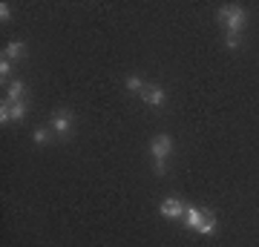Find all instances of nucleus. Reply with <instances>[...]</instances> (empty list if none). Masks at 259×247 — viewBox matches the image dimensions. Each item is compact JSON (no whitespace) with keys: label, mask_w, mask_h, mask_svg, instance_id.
Listing matches in <instances>:
<instances>
[{"label":"nucleus","mask_w":259,"mask_h":247,"mask_svg":"<svg viewBox=\"0 0 259 247\" xmlns=\"http://www.w3.org/2000/svg\"><path fill=\"white\" fill-rule=\"evenodd\" d=\"M219 23H222L228 32H233V35H242V29H245V23H248V15H245L242 6L228 3V6L219 9Z\"/></svg>","instance_id":"f257e3e1"},{"label":"nucleus","mask_w":259,"mask_h":247,"mask_svg":"<svg viewBox=\"0 0 259 247\" xmlns=\"http://www.w3.org/2000/svg\"><path fill=\"white\" fill-rule=\"evenodd\" d=\"M170 150H173V138L170 135H156L150 141V156H153V161H167Z\"/></svg>","instance_id":"f03ea898"},{"label":"nucleus","mask_w":259,"mask_h":247,"mask_svg":"<svg viewBox=\"0 0 259 247\" xmlns=\"http://www.w3.org/2000/svg\"><path fill=\"white\" fill-rule=\"evenodd\" d=\"M185 210H187L185 202H179V199H173V195L158 204V213H161V216H167V219H185Z\"/></svg>","instance_id":"7ed1b4c3"},{"label":"nucleus","mask_w":259,"mask_h":247,"mask_svg":"<svg viewBox=\"0 0 259 247\" xmlns=\"http://www.w3.org/2000/svg\"><path fill=\"white\" fill-rule=\"evenodd\" d=\"M72 124H75V118H72V112H66V110H61L52 118V132L55 135H61V138H66L69 132H72Z\"/></svg>","instance_id":"20e7f679"},{"label":"nucleus","mask_w":259,"mask_h":247,"mask_svg":"<svg viewBox=\"0 0 259 247\" xmlns=\"http://www.w3.org/2000/svg\"><path fill=\"white\" fill-rule=\"evenodd\" d=\"M141 98H144L150 107H161V104L167 101V92H164V86H158V83H147L144 92H141Z\"/></svg>","instance_id":"39448f33"},{"label":"nucleus","mask_w":259,"mask_h":247,"mask_svg":"<svg viewBox=\"0 0 259 247\" xmlns=\"http://www.w3.org/2000/svg\"><path fill=\"white\" fill-rule=\"evenodd\" d=\"M207 219V210H199V207H187L185 210V227H190V230H196V233H199V230H202V221Z\"/></svg>","instance_id":"423d86ee"},{"label":"nucleus","mask_w":259,"mask_h":247,"mask_svg":"<svg viewBox=\"0 0 259 247\" xmlns=\"http://www.w3.org/2000/svg\"><path fill=\"white\" fill-rule=\"evenodd\" d=\"M26 101V83L23 81H12L6 89V104H20Z\"/></svg>","instance_id":"0eeeda50"},{"label":"nucleus","mask_w":259,"mask_h":247,"mask_svg":"<svg viewBox=\"0 0 259 247\" xmlns=\"http://www.w3.org/2000/svg\"><path fill=\"white\" fill-rule=\"evenodd\" d=\"M23 52H26V49H23V43H18V40H15V43H6L3 58H6V61H18V58H23Z\"/></svg>","instance_id":"6e6552de"},{"label":"nucleus","mask_w":259,"mask_h":247,"mask_svg":"<svg viewBox=\"0 0 259 247\" xmlns=\"http://www.w3.org/2000/svg\"><path fill=\"white\" fill-rule=\"evenodd\" d=\"M3 104H6V101H3ZM6 107H9V118H12V121H20V118H23V115L29 112V104H26V101H20V104H6Z\"/></svg>","instance_id":"1a4fd4ad"},{"label":"nucleus","mask_w":259,"mask_h":247,"mask_svg":"<svg viewBox=\"0 0 259 247\" xmlns=\"http://www.w3.org/2000/svg\"><path fill=\"white\" fill-rule=\"evenodd\" d=\"M124 86H127V92H133V95H141V92H144V86H147V83L141 81L139 75H130L127 81H124Z\"/></svg>","instance_id":"9d476101"},{"label":"nucleus","mask_w":259,"mask_h":247,"mask_svg":"<svg viewBox=\"0 0 259 247\" xmlns=\"http://www.w3.org/2000/svg\"><path fill=\"white\" fill-rule=\"evenodd\" d=\"M49 135H52V129L49 127H37L35 132H32V138H35V144H47Z\"/></svg>","instance_id":"9b49d317"},{"label":"nucleus","mask_w":259,"mask_h":247,"mask_svg":"<svg viewBox=\"0 0 259 247\" xmlns=\"http://www.w3.org/2000/svg\"><path fill=\"white\" fill-rule=\"evenodd\" d=\"M225 46H228V49H239V46H242V35L228 32V35H225Z\"/></svg>","instance_id":"f8f14e48"},{"label":"nucleus","mask_w":259,"mask_h":247,"mask_svg":"<svg viewBox=\"0 0 259 247\" xmlns=\"http://www.w3.org/2000/svg\"><path fill=\"white\" fill-rule=\"evenodd\" d=\"M0 20H3V23H12V6L9 3H0Z\"/></svg>","instance_id":"ddd939ff"},{"label":"nucleus","mask_w":259,"mask_h":247,"mask_svg":"<svg viewBox=\"0 0 259 247\" xmlns=\"http://www.w3.org/2000/svg\"><path fill=\"white\" fill-rule=\"evenodd\" d=\"M9 75H12V61H6V58H3V61H0V78L6 81Z\"/></svg>","instance_id":"4468645a"},{"label":"nucleus","mask_w":259,"mask_h":247,"mask_svg":"<svg viewBox=\"0 0 259 247\" xmlns=\"http://www.w3.org/2000/svg\"><path fill=\"white\" fill-rule=\"evenodd\" d=\"M153 173H156V175H164V173H167V161H153Z\"/></svg>","instance_id":"2eb2a0df"},{"label":"nucleus","mask_w":259,"mask_h":247,"mask_svg":"<svg viewBox=\"0 0 259 247\" xmlns=\"http://www.w3.org/2000/svg\"><path fill=\"white\" fill-rule=\"evenodd\" d=\"M0 121H3V124H9V107H6V104H0Z\"/></svg>","instance_id":"dca6fc26"}]
</instances>
